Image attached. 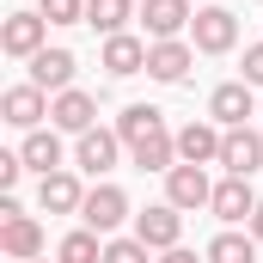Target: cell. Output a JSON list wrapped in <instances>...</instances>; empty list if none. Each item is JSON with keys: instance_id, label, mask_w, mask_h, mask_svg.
I'll list each match as a JSON object with an SVG mask.
<instances>
[{"instance_id": "5", "label": "cell", "mask_w": 263, "mask_h": 263, "mask_svg": "<svg viewBox=\"0 0 263 263\" xmlns=\"http://www.w3.org/2000/svg\"><path fill=\"white\" fill-rule=\"evenodd\" d=\"M190 25H196V0H141V31H147V43L190 37Z\"/></svg>"}, {"instance_id": "28", "label": "cell", "mask_w": 263, "mask_h": 263, "mask_svg": "<svg viewBox=\"0 0 263 263\" xmlns=\"http://www.w3.org/2000/svg\"><path fill=\"white\" fill-rule=\"evenodd\" d=\"M18 178H25V159H18V153H0V196H12Z\"/></svg>"}, {"instance_id": "4", "label": "cell", "mask_w": 263, "mask_h": 263, "mask_svg": "<svg viewBox=\"0 0 263 263\" xmlns=\"http://www.w3.org/2000/svg\"><path fill=\"white\" fill-rule=\"evenodd\" d=\"M135 239L159 257V251H172V245H184V208H172V202H153V208H141L135 214Z\"/></svg>"}, {"instance_id": "30", "label": "cell", "mask_w": 263, "mask_h": 263, "mask_svg": "<svg viewBox=\"0 0 263 263\" xmlns=\"http://www.w3.org/2000/svg\"><path fill=\"white\" fill-rule=\"evenodd\" d=\"M245 233H251V239H257V245H263V202H257V214L245 220Z\"/></svg>"}, {"instance_id": "26", "label": "cell", "mask_w": 263, "mask_h": 263, "mask_svg": "<svg viewBox=\"0 0 263 263\" xmlns=\"http://www.w3.org/2000/svg\"><path fill=\"white\" fill-rule=\"evenodd\" d=\"M37 12L49 25H86V0H37Z\"/></svg>"}, {"instance_id": "2", "label": "cell", "mask_w": 263, "mask_h": 263, "mask_svg": "<svg viewBox=\"0 0 263 263\" xmlns=\"http://www.w3.org/2000/svg\"><path fill=\"white\" fill-rule=\"evenodd\" d=\"M0 49H6L12 62L43 55V49H49V18H43V12H6V18H0Z\"/></svg>"}, {"instance_id": "21", "label": "cell", "mask_w": 263, "mask_h": 263, "mask_svg": "<svg viewBox=\"0 0 263 263\" xmlns=\"http://www.w3.org/2000/svg\"><path fill=\"white\" fill-rule=\"evenodd\" d=\"M129 18H141V6H135V0H86V25H92L98 37H123V31H129Z\"/></svg>"}, {"instance_id": "13", "label": "cell", "mask_w": 263, "mask_h": 263, "mask_svg": "<svg viewBox=\"0 0 263 263\" xmlns=\"http://www.w3.org/2000/svg\"><path fill=\"white\" fill-rule=\"evenodd\" d=\"M49 129H62V135H86V129H98V98L92 92H55L49 98Z\"/></svg>"}, {"instance_id": "31", "label": "cell", "mask_w": 263, "mask_h": 263, "mask_svg": "<svg viewBox=\"0 0 263 263\" xmlns=\"http://www.w3.org/2000/svg\"><path fill=\"white\" fill-rule=\"evenodd\" d=\"M31 263H49V257H31Z\"/></svg>"}, {"instance_id": "18", "label": "cell", "mask_w": 263, "mask_h": 263, "mask_svg": "<svg viewBox=\"0 0 263 263\" xmlns=\"http://www.w3.org/2000/svg\"><path fill=\"white\" fill-rule=\"evenodd\" d=\"M18 159H25V172H37V178H49V172H62L67 147H62V129H31L18 141Z\"/></svg>"}, {"instance_id": "22", "label": "cell", "mask_w": 263, "mask_h": 263, "mask_svg": "<svg viewBox=\"0 0 263 263\" xmlns=\"http://www.w3.org/2000/svg\"><path fill=\"white\" fill-rule=\"evenodd\" d=\"M202 257H208V263H257V239L227 227V233H214V239H208V251H202Z\"/></svg>"}, {"instance_id": "24", "label": "cell", "mask_w": 263, "mask_h": 263, "mask_svg": "<svg viewBox=\"0 0 263 263\" xmlns=\"http://www.w3.org/2000/svg\"><path fill=\"white\" fill-rule=\"evenodd\" d=\"M165 123V110H153V104H129L123 117H117V135H123V147H135L147 129H159Z\"/></svg>"}, {"instance_id": "16", "label": "cell", "mask_w": 263, "mask_h": 263, "mask_svg": "<svg viewBox=\"0 0 263 263\" xmlns=\"http://www.w3.org/2000/svg\"><path fill=\"white\" fill-rule=\"evenodd\" d=\"M73 73H80V62H73V49H43V55H31V86H43L49 98L55 92H73Z\"/></svg>"}, {"instance_id": "6", "label": "cell", "mask_w": 263, "mask_h": 263, "mask_svg": "<svg viewBox=\"0 0 263 263\" xmlns=\"http://www.w3.org/2000/svg\"><path fill=\"white\" fill-rule=\"evenodd\" d=\"M208 117H214L220 129H245V123L257 117V86H245V80H220V86L208 92Z\"/></svg>"}, {"instance_id": "25", "label": "cell", "mask_w": 263, "mask_h": 263, "mask_svg": "<svg viewBox=\"0 0 263 263\" xmlns=\"http://www.w3.org/2000/svg\"><path fill=\"white\" fill-rule=\"evenodd\" d=\"M104 263H153V251L129 233V239H104Z\"/></svg>"}, {"instance_id": "1", "label": "cell", "mask_w": 263, "mask_h": 263, "mask_svg": "<svg viewBox=\"0 0 263 263\" xmlns=\"http://www.w3.org/2000/svg\"><path fill=\"white\" fill-rule=\"evenodd\" d=\"M129 147H123V135L117 129H86V135H73V172H86V178H110L117 172V159H123Z\"/></svg>"}, {"instance_id": "10", "label": "cell", "mask_w": 263, "mask_h": 263, "mask_svg": "<svg viewBox=\"0 0 263 263\" xmlns=\"http://www.w3.org/2000/svg\"><path fill=\"white\" fill-rule=\"evenodd\" d=\"M0 117H6L18 135L43 129V117H49V92L31 86V80H18V86H6V98H0Z\"/></svg>"}, {"instance_id": "8", "label": "cell", "mask_w": 263, "mask_h": 263, "mask_svg": "<svg viewBox=\"0 0 263 263\" xmlns=\"http://www.w3.org/2000/svg\"><path fill=\"white\" fill-rule=\"evenodd\" d=\"M80 220H86L92 233L117 239V227L129 220V196H123V184H92V190H86V208H80Z\"/></svg>"}, {"instance_id": "7", "label": "cell", "mask_w": 263, "mask_h": 263, "mask_svg": "<svg viewBox=\"0 0 263 263\" xmlns=\"http://www.w3.org/2000/svg\"><path fill=\"white\" fill-rule=\"evenodd\" d=\"M220 141H227V129L214 117H190L178 129V165H220Z\"/></svg>"}, {"instance_id": "32", "label": "cell", "mask_w": 263, "mask_h": 263, "mask_svg": "<svg viewBox=\"0 0 263 263\" xmlns=\"http://www.w3.org/2000/svg\"><path fill=\"white\" fill-rule=\"evenodd\" d=\"M202 6H214V0H202Z\"/></svg>"}, {"instance_id": "27", "label": "cell", "mask_w": 263, "mask_h": 263, "mask_svg": "<svg viewBox=\"0 0 263 263\" xmlns=\"http://www.w3.org/2000/svg\"><path fill=\"white\" fill-rule=\"evenodd\" d=\"M239 80L263 92V43H245V62H239Z\"/></svg>"}, {"instance_id": "14", "label": "cell", "mask_w": 263, "mask_h": 263, "mask_svg": "<svg viewBox=\"0 0 263 263\" xmlns=\"http://www.w3.org/2000/svg\"><path fill=\"white\" fill-rule=\"evenodd\" d=\"M147 37H135V31H123V37H104V49H98V67L110 73V80H129V73H147Z\"/></svg>"}, {"instance_id": "20", "label": "cell", "mask_w": 263, "mask_h": 263, "mask_svg": "<svg viewBox=\"0 0 263 263\" xmlns=\"http://www.w3.org/2000/svg\"><path fill=\"white\" fill-rule=\"evenodd\" d=\"M129 159L141 165V172H172V165H178V129H165V123L147 129V135L129 147Z\"/></svg>"}, {"instance_id": "29", "label": "cell", "mask_w": 263, "mask_h": 263, "mask_svg": "<svg viewBox=\"0 0 263 263\" xmlns=\"http://www.w3.org/2000/svg\"><path fill=\"white\" fill-rule=\"evenodd\" d=\"M159 263H208V257H196L190 245H172V251H159Z\"/></svg>"}, {"instance_id": "3", "label": "cell", "mask_w": 263, "mask_h": 263, "mask_svg": "<svg viewBox=\"0 0 263 263\" xmlns=\"http://www.w3.org/2000/svg\"><path fill=\"white\" fill-rule=\"evenodd\" d=\"M190 43H196V55H227V49L239 43V12H227L220 0H214V6H196Z\"/></svg>"}, {"instance_id": "9", "label": "cell", "mask_w": 263, "mask_h": 263, "mask_svg": "<svg viewBox=\"0 0 263 263\" xmlns=\"http://www.w3.org/2000/svg\"><path fill=\"white\" fill-rule=\"evenodd\" d=\"M190 67H196V43L190 37H165V43L147 49V80H159V86H184Z\"/></svg>"}, {"instance_id": "19", "label": "cell", "mask_w": 263, "mask_h": 263, "mask_svg": "<svg viewBox=\"0 0 263 263\" xmlns=\"http://www.w3.org/2000/svg\"><path fill=\"white\" fill-rule=\"evenodd\" d=\"M208 208H214V220H220V227H239V220H251V214H257L251 178H220V184H214V202H208Z\"/></svg>"}, {"instance_id": "15", "label": "cell", "mask_w": 263, "mask_h": 263, "mask_svg": "<svg viewBox=\"0 0 263 263\" xmlns=\"http://www.w3.org/2000/svg\"><path fill=\"white\" fill-rule=\"evenodd\" d=\"M263 165V129H227L220 141V172L227 178H251Z\"/></svg>"}, {"instance_id": "17", "label": "cell", "mask_w": 263, "mask_h": 263, "mask_svg": "<svg viewBox=\"0 0 263 263\" xmlns=\"http://www.w3.org/2000/svg\"><path fill=\"white\" fill-rule=\"evenodd\" d=\"M0 251H6L12 263L43 257V220H37V214H12V220H0Z\"/></svg>"}, {"instance_id": "11", "label": "cell", "mask_w": 263, "mask_h": 263, "mask_svg": "<svg viewBox=\"0 0 263 263\" xmlns=\"http://www.w3.org/2000/svg\"><path fill=\"white\" fill-rule=\"evenodd\" d=\"M165 202L184 208V214L208 208V202H214V178H208V165H172V172H165Z\"/></svg>"}, {"instance_id": "23", "label": "cell", "mask_w": 263, "mask_h": 263, "mask_svg": "<svg viewBox=\"0 0 263 263\" xmlns=\"http://www.w3.org/2000/svg\"><path fill=\"white\" fill-rule=\"evenodd\" d=\"M55 263H104V233H92V227H73L62 245H55Z\"/></svg>"}, {"instance_id": "12", "label": "cell", "mask_w": 263, "mask_h": 263, "mask_svg": "<svg viewBox=\"0 0 263 263\" xmlns=\"http://www.w3.org/2000/svg\"><path fill=\"white\" fill-rule=\"evenodd\" d=\"M37 208H43V214H80V208H86V184H80V172L62 165V172L37 178Z\"/></svg>"}]
</instances>
